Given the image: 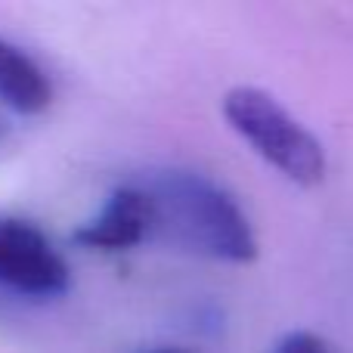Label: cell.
I'll return each instance as SVG.
<instances>
[{"label": "cell", "mask_w": 353, "mask_h": 353, "mask_svg": "<svg viewBox=\"0 0 353 353\" xmlns=\"http://www.w3.org/2000/svg\"><path fill=\"white\" fill-rule=\"evenodd\" d=\"M140 186L152 201V236L223 263H251L257 257L261 248L248 214L217 180L186 168H165L143 176Z\"/></svg>", "instance_id": "1"}, {"label": "cell", "mask_w": 353, "mask_h": 353, "mask_svg": "<svg viewBox=\"0 0 353 353\" xmlns=\"http://www.w3.org/2000/svg\"><path fill=\"white\" fill-rule=\"evenodd\" d=\"M223 118L267 165L298 186H316L325 176V149L273 93L232 87L223 97Z\"/></svg>", "instance_id": "2"}, {"label": "cell", "mask_w": 353, "mask_h": 353, "mask_svg": "<svg viewBox=\"0 0 353 353\" xmlns=\"http://www.w3.org/2000/svg\"><path fill=\"white\" fill-rule=\"evenodd\" d=\"M72 285L65 257L41 226L0 217V288L19 298H59Z\"/></svg>", "instance_id": "3"}, {"label": "cell", "mask_w": 353, "mask_h": 353, "mask_svg": "<svg viewBox=\"0 0 353 353\" xmlns=\"http://www.w3.org/2000/svg\"><path fill=\"white\" fill-rule=\"evenodd\" d=\"M146 239H152V201L140 183L115 186L97 217L74 230V242L81 248H93L103 254L130 251Z\"/></svg>", "instance_id": "4"}, {"label": "cell", "mask_w": 353, "mask_h": 353, "mask_svg": "<svg viewBox=\"0 0 353 353\" xmlns=\"http://www.w3.org/2000/svg\"><path fill=\"white\" fill-rule=\"evenodd\" d=\"M0 103L19 115H41L53 103L47 72L6 37H0Z\"/></svg>", "instance_id": "5"}, {"label": "cell", "mask_w": 353, "mask_h": 353, "mask_svg": "<svg viewBox=\"0 0 353 353\" xmlns=\"http://www.w3.org/2000/svg\"><path fill=\"white\" fill-rule=\"evenodd\" d=\"M273 353H335L332 350V344L325 341L323 335H316V332H288V335H282L279 341H276Z\"/></svg>", "instance_id": "6"}, {"label": "cell", "mask_w": 353, "mask_h": 353, "mask_svg": "<svg viewBox=\"0 0 353 353\" xmlns=\"http://www.w3.org/2000/svg\"><path fill=\"white\" fill-rule=\"evenodd\" d=\"M146 353H186V350H180V347H155V350H146Z\"/></svg>", "instance_id": "7"}, {"label": "cell", "mask_w": 353, "mask_h": 353, "mask_svg": "<svg viewBox=\"0 0 353 353\" xmlns=\"http://www.w3.org/2000/svg\"><path fill=\"white\" fill-rule=\"evenodd\" d=\"M6 134V121H3V118H0V137H3Z\"/></svg>", "instance_id": "8"}]
</instances>
